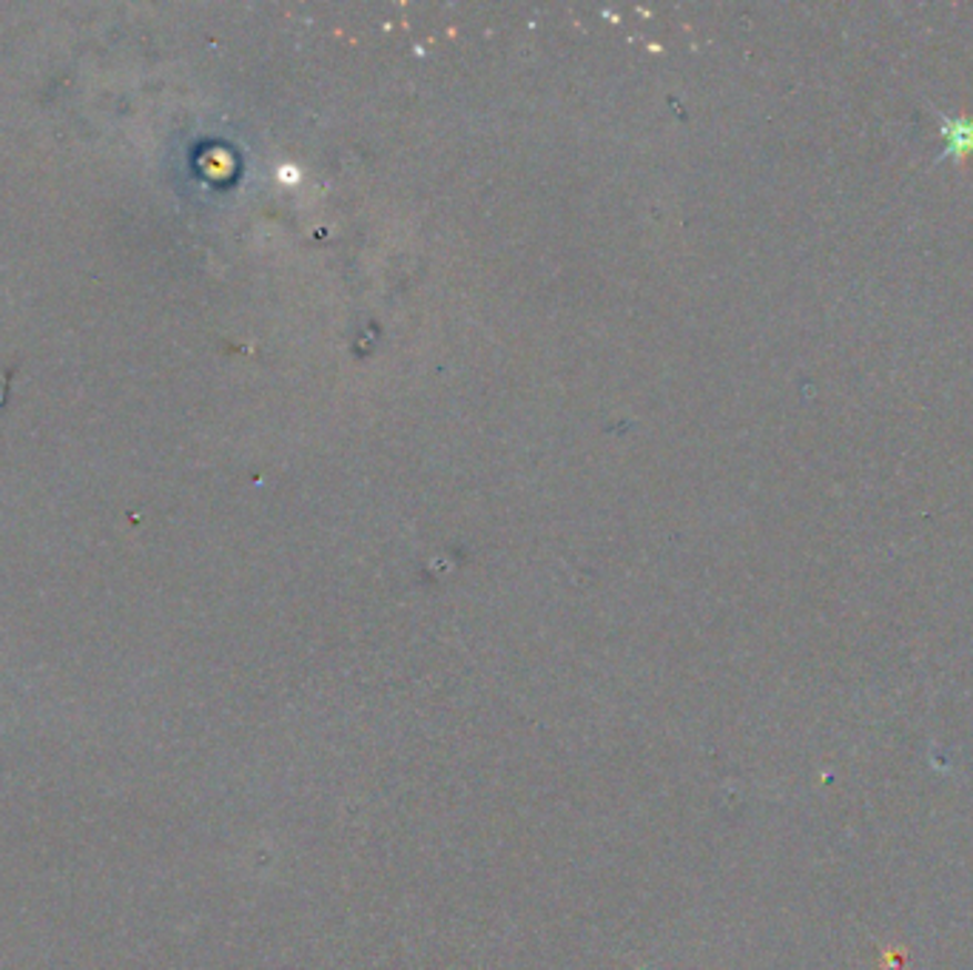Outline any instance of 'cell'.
<instances>
[{
    "instance_id": "6da1fadb",
    "label": "cell",
    "mask_w": 973,
    "mask_h": 970,
    "mask_svg": "<svg viewBox=\"0 0 973 970\" xmlns=\"http://www.w3.org/2000/svg\"><path fill=\"white\" fill-rule=\"evenodd\" d=\"M942 140H945L942 157L965 160L967 154H973V120L942 114Z\"/></svg>"
}]
</instances>
